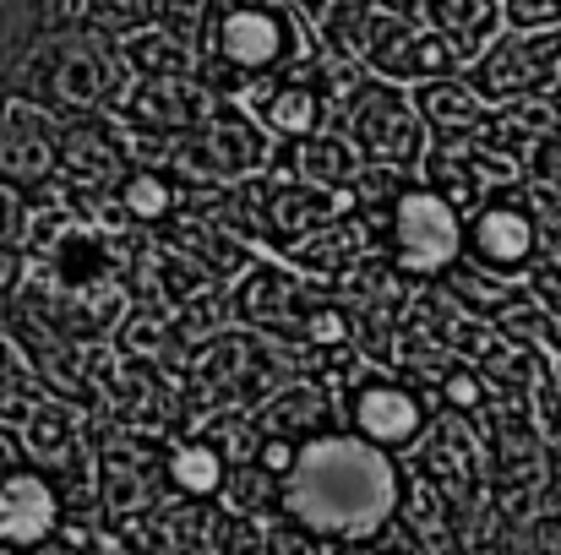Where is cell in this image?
I'll return each mask as SVG.
<instances>
[{"mask_svg":"<svg viewBox=\"0 0 561 555\" xmlns=\"http://www.w3.org/2000/svg\"><path fill=\"white\" fill-rule=\"evenodd\" d=\"M398 463L387 447L350 436H306L284 469L278 501L284 512L328 545H376L398 518Z\"/></svg>","mask_w":561,"mask_h":555,"instance_id":"6da1fadb","label":"cell"},{"mask_svg":"<svg viewBox=\"0 0 561 555\" xmlns=\"http://www.w3.org/2000/svg\"><path fill=\"white\" fill-rule=\"evenodd\" d=\"M126 77L131 66L121 44L93 22H60V27L0 22V93L27 99L60 120L115 109Z\"/></svg>","mask_w":561,"mask_h":555,"instance_id":"7a4b0ae2","label":"cell"},{"mask_svg":"<svg viewBox=\"0 0 561 555\" xmlns=\"http://www.w3.org/2000/svg\"><path fill=\"white\" fill-rule=\"evenodd\" d=\"M306 49L284 0H213L202 22V77L224 93H245L256 77L289 66Z\"/></svg>","mask_w":561,"mask_h":555,"instance_id":"3957f363","label":"cell"},{"mask_svg":"<svg viewBox=\"0 0 561 555\" xmlns=\"http://www.w3.org/2000/svg\"><path fill=\"white\" fill-rule=\"evenodd\" d=\"M381 245H387L392 267H403L414 278L447 273L463 256V212L436 185H403L398 196H387Z\"/></svg>","mask_w":561,"mask_h":555,"instance_id":"277c9868","label":"cell"},{"mask_svg":"<svg viewBox=\"0 0 561 555\" xmlns=\"http://www.w3.org/2000/svg\"><path fill=\"white\" fill-rule=\"evenodd\" d=\"M267 164V126L256 115H240L234 104H213L207 120L170 137V170L207 185L251 181Z\"/></svg>","mask_w":561,"mask_h":555,"instance_id":"5b68a950","label":"cell"},{"mask_svg":"<svg viewBox=\"0 0 561 555\" xmlns=\"http://www.w3.org/2000/svg\"><path fill=\"white\" fill-rule=\"evenodd\" d=\"M339 115H344V137L360 148L366 164H414L420 159L425 120L409 109V99L392 82L355 77V88L339 99Z\"/></svg>","mask_w":561,"mask_h":555,"instance_id":"8992f818","label":"cell"},{"mask_svg":"<svg viewBox=\"0 0 561 555\" xmlns=\"http://www.w3.org/2000/svg\"><path fill=\"white\" fill-rule=\"evenodd\" d=\"M218 104V88L202 71H131L115 109L126 126L137 131H159L164 142L191 131L196 120H207Z\"/></svg>","mask_w":561,"mask_h":555,"instance_id":"52a82bcc","label":"cell"},{"mask_svg":"<svg viewBox=\"0 0 561 555\" xmlns=\"http://www.w3.org/2000/svg\"><path fill=\"white\" fill-rule=\"evenodd\" d=\"M463 256L491 278H518L540 256V212L518 196H485L463 223Z\"/></svg>","mask_w":561,"mask_h":555,"instance_id":"ba28073f","label":"cell"},{"mask_svg":"<svg viewBox=\"0 0 561 555\" xmlns=\"http://www.w3.org/2000/svg\"><path fill=\"white\" fill-rule=\"evenodd\" d=\"M344 414H350V430H360L366 441L387 447V452H409L420 436H425V403L414 397V386L381 375V370H366L350 381L344 392Z\"/></svg>","mask_w":561,"mask_h":555,"instance_id":"9c48e42d","label":"cell"},{"mask_svg":"<svg viewBox=\"0 0 561 555\" xmlns=\"http://www.w3.org/2000/svg\"><path fill=\"white\" fill-rule=\"evenodd\" d=\"M561 44V27L551 33H507L496 38L491 49L474 55V93L480 99H529L546 88V71H551V55Z\"/></svg>","mask_w":561,"mask_h":555,"instance_id":"30bf717a","label":"cell"},{"mask_svg":"<svg viewBox=\"0 0 561 555\" xmlns=\"http://www.w3.org/2000/svg\"><path fill=\"white\" fill-rule=\"evenodd\" d=\"M245 99H251V115L267 126V137H284V142H300V137L322 131V115H328L322 88L295 60L278 66V71H267V77H256L245 88Z\"/></svg>","mask_w":561,"mask_h":555,"instance_id":"8fae6325","label":"cell"},{"mask_svg":"<svg viewBox=\"0 0 561 555\" xmlns=\"http://www.w3.org/2000/svg\"><path fill=\"white\" fill-rule=\"evenodd\" d=\"M234 311L262 327V333H289V338H317V300L300 278H289L284 267H251L234 289Z\"/></svg>","mask_w":561,"mask_h":555,"instance_id":"7c38bea8","label":"cell"},{"mask_svg":"<svg viewBox=\"0 0 561 555\" xmlns=\"http://www.w3.org/2000/svg\"><path fill=\"white\" fill-rule=\"evenodd\" d=\"M22 447H27V463H38L60 490L66 485H82L88 479V441H82V419L60 403V392H49L22 425H16Z\"/></svg>","mask_w":561,"mask_h":555,"instance_id":"4fadbf2b","label":"cell"},{"mask_svg":"<svg viewBox=\"0 0 561 555\" xmlns=\"http://www.w3.org/2000/svg\"><path fill=\"white\" fill-rule=\"evenodd\" d=\"M55 523H60V485L38 463L0 474V545H44L55 540Z\"/></svg>","mask_w":561,"mask_h":555,"instance_id":"5bb4252c","label":"cell"},{"mask_svg":"<svg viewBox=\"0 0 561 555\" xmlns=\"http://www.w3.org/2000/svg\"><path fill=\"white\" fill-rule=\"evenodd\" d=\"M126 142H121V131L104 120V109H93V115H66V126H60V175H71V181L93 185V190H104V185H115L126 175Z\"/></svg>","mask_w":561,"mask_h":555,"instance_id":"9a60e30c","label":"cell"},{"mask_svg":"<svg viewBox=\"0 0 561 555\" xmlns=\"http://www.w3.org/2000/svg\"><path fill=\"white\" fill-rule=\"evenodd\" d=\"M289 175L322 185V190H339V185L360 181V148L350 137H328V131H311L300 142H289V159H284Z\"/></svg>","mask_w":561,"mask_h":555,"instance_id":"2e32d148","label":"cell"},{"mask_svg":"<svg viewBox=\"0 0 561 555\" xmlns=\"http://www.w3.org/2000/svg\"><path fill=\"white\" fill-rule=\"evenodd\" d=\"M414 109H420V120H425L442 142L469 137V131H480V126H485V104H480L474 82H458V77L425 82V88L414 93Z\"/></svg>","mask_w":561,"mask_h":555,"instance_id":"e0dca14e","label":"cell"},{"mask_svg":"<svg viewBox=\"0 0 561 555\" xmlns=\"http://www.w3.org/2000/svg\"><path fill=\"white\" fill-rule=\"evenodd\" d=\"M431 5V27H442L447 38H453V49L469 60L480 44H485V33L496 27V16H502V0H425Z\"/></svg>","mask_w":561,"mask_h":555,"instance_id":"ac0fdd59","label":"cell"},{"mask_svg":"<svg viewBox=\"0 0 561 555\" xmlns=\"http://www.w3.org/2000/svg\"><path fill=\"white\" fill-rule=\"evenodd\" d=\"M170 474H175V485H181L186 496H213V490H224V479H229V458H224L213 441H186V447L170 452Z\"/></svg>","mask_w":561,"mask_h":555,"instance_id":"d6986e66","label":"cell"},{"mask_svg":"<svg viewBox=\"0 0 561 555\" xmlns=\"http://www.w3.org/2000/svg\"><path fill=\"white\" fill-rule=\"evenodd\" d=\"M121 207L137 218V223H159V218H170V201H175V190L170 181L159 175V170H137V175H121Z\"/></svg>","mask_w":561,"mask_h":555,"instance_id":"ffe728a7","label":"cell"},{"mask_svg":"<svg viewBox=\"0 0 561 555\" xmlns=\"http://www.w3.org/2000/svg\"><path fill=\"white\" fill-rule=\"evenodd\" d=\"M502 22L518 33H551L561 27V0H502Z\"/></svg>","mask_w":561,"mask_h":555,"instance_id":"44dd1931","label":"cell"},{"mask_svg":"<svg viewBox=\"0 0 561 555\" xmlns=\"http://www.w3.org/2000/svg\"><path fill=\"white\" fill-rule=\"evenodd\" d=\"M27 251H22V240L16 245H0V322L16 311V300H22V289H27Z\"/></svg>","mask_w":561,"mask_h":555,"instance_id":"7402d4cb","label":"cell"},{"mask_svg":"<svg viewBox=\"0 0 561 555\" xmlns=\"http://www.w3.org/2000/svg\"><path fill=\"white\" fill-rule=\"evenodd\" d=\"M27 212H33L27 190H16V185L0 181V245H16V240L27 234Z\"/></svg>","mask_w":561,"mask_h":555,"instance_id":"603a6c76","label":"cell"},{"mask_svg":"<svg viewBox=\"0 0 561 555\" xmlns=\"http://www.w3.org/2000/svg\"><path fill=\"white\" fill-rule=\"evenodd\" d=\"M535 153H540V164H535V170H540V181H551L561 190V137H546Z\"/></svg>","mask_w":561,"mask_h":555,"instance_id":"cb8c5ba5","label":"cell"},{"mask_svg":"<svg viewBox=\"0 0 561 555\" xmlns=\"http://www.w3.org/2000/svg\"><path fill=\"white\" fill-rule=\"evenodd\" d=\"M5 360H11V338L0 333V366H5Z\"/></svg>","mask_w":561,"mask_h":555,"instance_id":"d4e9b609","label":"cell"}]
</instances>
